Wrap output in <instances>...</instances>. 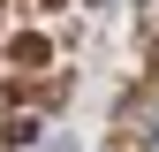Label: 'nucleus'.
<instances>
[{
    "label": "nucleus",
    "instance_id": "obj_1",
    "mask_svg": "<svg viewBox=\"0 0 159 152\" xmlns=\"http://www.w3.org/2000/svg\"><path fill=\"white\" fill-rule=\"evenodd\" d=\"M46 61V38H15V69H38Z\"/></svg>",
    "mask_w": 159,
    "mask_h": 152
}]
</instances>
